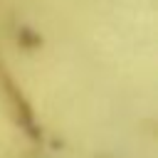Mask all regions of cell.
<instances>
[{
    "label": "cell",
    "mask_w": 158,
    "mask_h": 158,
    "mask_svg": "<svg viewBox=\"0 0 158 158\" xmlns=\"http://www.w3.org/2000/svg\"><path fill=\"white\" fill-rule=\"evenodd\" d=\"M153 86H156V69H153ZM153 114H156V96H153ZM153 138H156V128H153ZM153 148H156V143L151 146V151H148V153H146L143 158H153V153H156Z\"/></svg>",
    "instance_id": "cell-1"
}]
</instances>
